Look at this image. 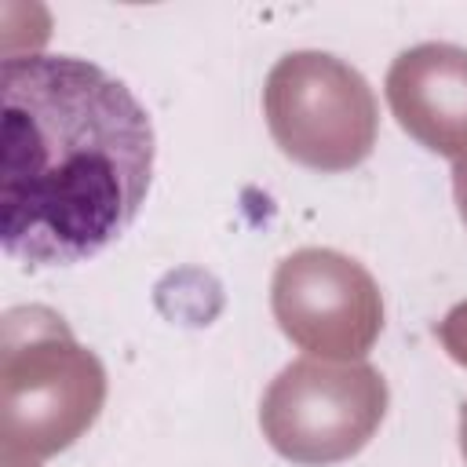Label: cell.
<instances>
[{"instance_id":"cell-1","label":"cell","mask_w":467,"mask_h":467,"mask_svg":"<svg viewBox=\"0 0 467 467\" xmlns=\"http://www.w3.org/2000/svg\"><path fill=\"white\" fill-rule=\"evenodd\" d=\"M0 244L26 266L109 248L153 179V124L124 80L77 55L0 66Z\"/></svg>"},{"instance_id":"cell-2","label":"cell","mask_w":467,"mask_h":467,"mask_svg":"<svg viewBox=\"0 0 467 467\" xmlns=\"http://www.w3.org/2000/svg\"><path fill=\"white\" fill-rule=\"evenodd\" d=\"M266 120L277 146L321 171H343L376 142V102L358 69L332 55H285L266 77Z\"/></svg>"},{"instance_id":"cell-3","label":"cell","mask_w":467,"mask_h":467,"mask_svg":"<svg viewBox=\"0 0 467 467\" xmlns=\"http://www.w3.org/2000/svg\"><path fill=\"white\" fill-rule=\"evenodd\" d=\"M383 409L387 387L376 368L303 358L270 383L259 423L285 460L317 467L365 449Z\"/></svg>"},{"instance_id":"cell-4","label":"cell","mask_w":467,"mask_h":467,"mask_svg":"<svg viewBox=\"0 0 467 467\" xmlns=\"http://www.w3.org/2000/svg\"><path fill=\"white\" fill-rule=\"evenodd\" d=\"M4 361L26 368H4V434L7 449L22 445L26 452H55L69 445L99 412L102 401V368L91 354L69 343L58 325L44 343L26 350L7 336Z\"/></svg>"},{"instance_id":"cell-5","label":"cell","mask_w":467,"mask_h":467,"mask_svg":"<svg viewBox=\"0 0 467 467\" xmlns=\"http://www.w3.org/2000/svg\"><path fill=\"white\" fill-rule=\"evenodd\" d=\"M274 314L285 336L328 358L365 354L383 325L372 277L328 248H303L277 266Z\"/></svg>"},{"instance_id":"cell-6","label":"cell","mask_w":467,"mask_h":467,"mask_svg":"<svg viewBox=\"0 0 467 467\" xmlns=\"http://www.w3.org/2000/svg\"><path fill=\"white\" fill-rule=\"evenodd\" d=\"M387 99L398 124L427 150L467 157V51L420 44L401 51L387 73Z\"/></svg>"},{"instance_id":"cell-7","label":"cell","mask_w":467,"mask_h":467,"mask_svg":"<svg viewBox=\"0 0 467 467\" xmlns=\"http://www.w3.org/2000/svg\"><path fill=\"white\" fill-rule=\"evenodd\" d=\"M460 445H463V456H467V405H463V416H460Z\"/></svg>"}]
</instances>
